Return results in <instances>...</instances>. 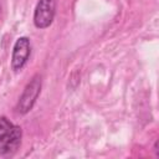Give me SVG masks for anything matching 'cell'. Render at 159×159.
Masks as SVG:
<instances>
[{"label": "cell", "instance_id": "1", "mask_svg": "<svg viewBox=\"0 0 159 159\" xmlns=\"http://www.w3.org/2000/svg\"><path fill=\"white\" fill-rule=\"evenodd\" d=\"M22 130L6 117H0V155L7 157L17 152L21 145Z\"/></svg>", "mask_w": 159, "mask_h": 159}, {"label": "cell", "instance_id": "3", "mask_svg": "<svg viewBox=\"0 0 159 159\" xmlns=\"http://www.w3.org/2000/svg\"><path fill=\"white\" fill-rule=\"evenodd\" d=\"M56 0H39L35 12H34V24L37 29L48 27L55 17Z\"/></svg>", "mask_w": 159, "mask_h": 159}, {"label": "cell", "instance_id": "4", "mask_svg": "<svg viewBox=\"0 0 159 159\" xmlns=\"http://www.w3.org/2000/svg\"><path fill=\"white\" fill-rule=\"evenodd\" d=\"M31 52L30 40L25 36L19 37L12 47V55H11V68L14 71H20L25 63L27 62Z\"/></svg>", "mask_w": 159, "mask_h": 159}, {"label": "cell", "instance_id": "2", "mask_svg": "<svg viewBox=\"0 0 159 159\" xmlns=\"http://www.w3.org/2000/svg\"><path fill=\"white\" fill-rule=\"evenodd\" d=\"M41 76L40 75H35L30 82L26 84V87L24 88L22 94L19 98V102L16 104V111L20 114H26L27 112H30L41 92Z\"/></svg>", "mask_w": 159, "mask_h": 159}]
</instances>
